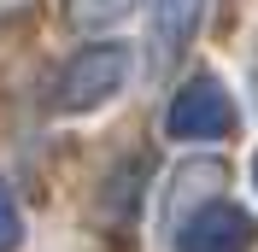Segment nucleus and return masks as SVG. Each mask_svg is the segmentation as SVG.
Segmentation results:
<instances>
[{
	"label": "nucleus",
	"mask_w": 258,
	"mask_h": 252,
	"mask_svg": "<svg viewBox=\"0 0 258 252\" xmlns=\"http://www.w3.org/2000/svg\"><path fill=\"white\" fill-rule=\"evenodd\" d=\"M129 71H135V53L129 47H88V53H77V59L64 65V77H59V106L64 111H88L100 100H112L129 82Z\"/></svg>",
	"instance_id": "1"
},
{
	"label": "nucleus",
	"mask_w": 258,
	"mask_h": 252,
	"mask_svg": "<svg viewBox=\"0 0 258 252\" xmlns=\"http://www.w3.org/2000/svg\"><path fill=\"white\" fill-rule=\"evenodd\" d=\"M164 129H170L176 141H217V135L235 129V100H229V88L217 77H194L188 88L170 100Z\"/></svg>",
	"instance_id": "2"
},
{
	"label": "nucleus",
	"mask_w": 258,
	"mask_h": 252,
	"mask_svg": "<svg viewBox=\"0 0 258 252\" xmlns=\"http://www.w3.org/2000/svg\"><path fill=\"white\" fill-rule=\"evenodd\" d=\"M176 246H182V252H252V246H258V223L246 217L241 205L211 200V205H200V211L182 223Z\"/></svg>",
	"instance_id": "3"
},
{
	"label": "nucleus",
	"mask_w": 258,
	"mask_h": 252,
	"mask_svg": "<svg viewBox=\"0 0 258 252\" xmlns=\"http://www.w3.org/2000/svg\"><path fill=\"white\" fill-rule=\"evenodd\" d=\"M200 12H206V0H153V47H159V65H170L194 41Z\"/></svg>",
	"instance_id": "4"
},
{
	"label": "nucleus",
	"mask_w": 258,
	"mask_h": 252,
	"mask_svg": "<svg viewBox=\"0 0 258 252\" xmlns=\"http://www.w3.org/2000/svg\"><path fill=\"white\" fill-rule=\"evenodd\" d=\"M217 182H223V164H217V158H200V164H188V170L176 176V188H182V194H176V217H182V205H188V200H206Z\"/></svg>",
	"instance_id": "5"
},
{
	"label": "nucleus",
	"mask_w": 258,
	"mask_h": 252,
	"mask_svg": "<svg viewBox=\"0 0 258 252\" xmlns=\"http://www.w3.org/2000/svg\"><path fill=\"white\" fill-rule=\"evenodd\" d=\"M135 0H71V18H77L82 30H100V24H117Z\"/></svg>",
	"instance_id": "6"
},
{
	"label": "nucleus",
	"mask_w": 258,
	"mask_h": 252,
	"mask_svg": "<svg viewBox=\"0 0 258 252\" xmlns=\"http://www.w3.org/2000/svg\"><path fill=\"white\" fill-rule=\"evenodd\" d=\"M18 240H24V217H18L12 194L0 188V252H18Z\"/></svg>",
	"instance_id": "7"
},
{
	"label": "nucleus",
	"mask_w": 258,
	"mask_h": 252,
	"mask_svg": "<svg viewBox=\"0 0 258 252\" xmlns=\"http://www.w3.org/2000/svg\"><path fill=\"white\" fill-rule=\"evenodd\" d=\"M252 170H258V164H252Z\"/></svg>",
	"instance_id": "8"
}]
</instances>
